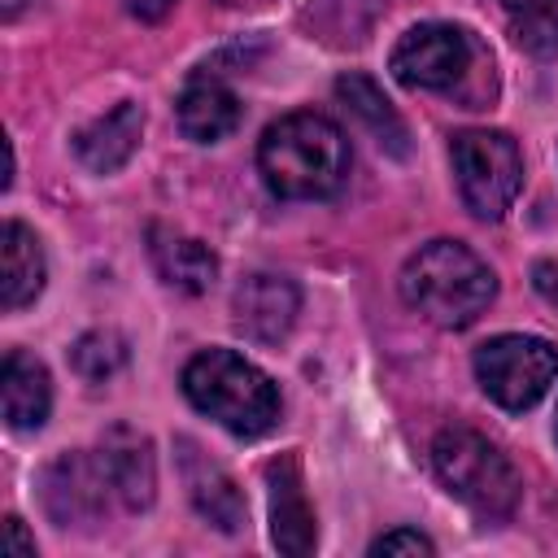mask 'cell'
I'll return each instance as SVG.
<instances>
[{
    "label": "cell",
    "instance_id": "obj_1",
    "mask_svg": "<svg viewBox=\"0 0 558 558\" xmlns=\"http://www.w3.org/2000/svg\"><path fill=\"white\" fill-rule=\"evenodd\" d=\"M349 135L314 109L283 113L257 140V170L279 201H323L349 179Z\"/></svg>",
    "mask_w": 558,
    "mask_h": 558
},
{
    "label": "cell",
    "instance_id": "obj_2",
    "mask_svg": "<svg viewBox=\"0 0 558 558\" xmlns=\"http://www.w3.org/2000/svg\"><path fill=\"white\" fill-rule=\"evenodd\" d=\"M388 70L401 87L410 92H440L462 100L466 109H484L497 96V74H493V52L453 22H418L410 26L392 57Z\"/></svg>",
    "mask_w": 558,
    "mask_h": 558
},
{
    "label": "cell",
    "instance_id": "obj_3",
    "mask_svg": "<svg viewBox=\"0 0 558 558\" xmlns=\"http://www.w3.org/2000/svg\"><path fill=\"white\" fill-rule=\"evenodd\" d=\"M397 288L414 314L445 331H462L493 305L497 275L462 240H427L405 257Z\"/></svg>",
    "mask_w": 558,
    "mask_h": 558
},
{
    "label": "cell",
    "instance_id": "obj_4",
    "mask_svg": "<svg viewBox=\"0 0 558 558\" xmlns=\"http://www.w3.org/2000/svg\"><path fill=\"white\" fill-rule=\"evenodd\" d=\"M183 397L240 440H257L279 423V388L235 349H201L187 357Z\"/></svg>",
    "mask_w": 558,
    "mask_h": 558
},
{
    "label": "cell",
    "instance_id": "obj_5",
    "mask_svg": "<svg viewBox=\"0 0 558 558\" xmlns=\"http://www.w3.org/2000/svg\"><path fill=\"white\" fill-rule=\"evenodd\" d=\"M432 466L445 493L488 523L510 519L523 497V480L514 462L501 453V445H493L475 427H462V423L440 427L432 440Z\"/></svg>",
    "mask_w": 558,
    "mask_h": 558
},
{
    "label": "cell",
    "instance_id": "obj_6",
    "mask_svg": "<svg viewBox=\"0 0 558 558\" xmlns=\"http://www.w3.org/2000/svg\"><path fill=\"white\" fill-rule=\"evenodd\" d=\"M449 161H453V179H458L462 205L480 222L506 218V209L514 205V196L523 187V153H519V144L506 131L471 126V131L453 135Z\"/></svg>",
    "mask_w": 558,
    "mask_h": 558
},
{
    "label": "cell",
    "instance_id": "obj_7",
    "mask_svg": "<svg viewBox=\"0 0 558 558\" xmlns=\"http://www.w3.org/2000/svg\"><path fill=\"white\" fill-rule=\"evenodd\" d=\"M475 379L501 410H532L558 379V349L545 336L506 331L475 349Z\"/></svg>",
    "mask_w": 558,
    "mask_h": 558
},
{
    "label": "cell",
    "instance_id": "obj_8",
    "mask_svg": "<svg viewBox=\"0 0 558 558\" xmlns=\"http://www.w3.org/2000/svg\"><path fill=\"white\" fill-rule=\"evenodd\" d=\"M39 501L57 527H92L109 514L113 484L100 466V453H61L39 475Z\"/></svg>",
    "mask_w": 558,
    "mask_h": 558
},
{
    "label": "cell",
    "instance_id": "obj_9",
    "mask_svg": "<svg viewBox=\"0 0 558 558\" xmlns=\"http://www.w3.org/2000/svg\"><path fill=\"white\" fill-rule=\"evenodd\" d=\"M296 314H301L296 283L283 279V275H270V270L244 275L240 288H235V296H231L235 331L248 336L253 344H279V340H288Z\"/></svg>",
    "mask_w": 558,
    "mask_h": 558
},
{
    "label": "cell",
    "instance_id": "obj_10",
    "mask_svg": "<svg viewBox=\"0 0 558 558\" xmlns=\"http://www.w3.org/2000/svg\"><path fill=\"white\" fill-rule=\"evenodd\" d=\"M100 466L113 484V497L122 510H148L157 497V458H153V440L144 432H135L131 423H113L100 436Z\"/></svg>",
    "mask_w": 558,
    "mask_h": 558
},
{
    "label": "cell",
    "instance_id": "obj_11",
    "mask_svg": "<svg viewBox=\"0 0 558 558\" xmlns=\"http://www.w3.org/2000/svg\"><path fill=\"white\" fill-rule=\"evenodd\" d=\"M266 484H270V541L292 554L305 558L318 545V519L314 506L305 497V480H301V462L296 453H283L266 466Z\"/></svg>",
    "mask_w": 558,
    "mask_h": 558
},
{
    "label": "cell",
    "instance_id": "obj_12",
    "mask_svg": "<svg viewBox=\"0 0 558 558\" xmlns=\"http://www.w3.org/2000/svg\"><path fill=\"white\" fill-rule=\"evenodd\" d=\"M179 471H183V484H187V501L196 506V514L205 523H214L218 532H240L244 527V493L235 488V480L209 458L201 453L196 440H179Z\"/></svg>",
    "mask_w": 558,
    "mask_h": 558
},
{
    "label": "cell",
    "instance_id": "obj_13",
    "mask_svg": "<svg viewBox=\"0 0 558 558\" xmlns=\"http://www.w3.org/2000/svg\"><path fill=\"white\" fill-rule=\"evenodd\" d=\"M140 135H144V109L135 100H118L109 113L74 131V157L92 174H113L131 161V153L140 148Z\"/></svg>",
    "mask_w": 558,
    "mask_h": 558
},
{
    "label": "cell",
    "instance_id": "obj_14",
    "mask_svg": "<svg viewBox=\"0 0 558 558\" xmlns=\"http://www.w3.org/2000/svg\"><path fill=\"white\" fill-rule=\"evenodd\" d=\"M148 257H153V270L161 275V283H170L187 296L209 292L218 279V253L205 240L183 235V231L161 227V222L148 227Z\"/></svg>",
    "mask_w": 558,
    "mask_h": 558
},
{
    "label": "cell",
    "instance_id": "obj_15",
    "mask_svg": "<svg viewBox=\"0 0 558 558\" xmlns=\"http://www.w3.org/2000/svg\"><path fill=\"white\" fill-rule=\"evenodd\" d=\"M0 405H4V423L13 432H39L52 414V379L48 366L39 357H31L26 349H9L4 366H0Z\"/></svg>",
    "mask_w": 558,
    "mask_h": 558
},
{
    "label": "cell",
    "instance_id": "obj_16",
    "mask_svg": "<svg viewBox=\"0 0 558 558\" xmlns=\"http://www.w3.org/2000/svg\"><path fill=\"white\" fill-rule=\"evenodd\" d=\"M0 270H4V279H0V288H4V310L9 314H17L22 305H31L39 292H44V279H48V262H44V244H39V235L26 227V222H17V218H9L4 227H0Z\"/></svg>",
    "mask_w": 558,
    "mask_h": 558
},
{
    "label": "cell",
    "instance_id": "obj_17",
    "mask_svg": "<svg viewBox=\"0 0 558 558\" xmlns=\"http://www.w3.org/2000/svg\"><path fill=\"white\" fill-rule=\"evenodd\" d=\"M174 118H179V131L196 144H218L227 140L240 118H244V105L235 100V92L218 78H196L183 87L179 105H174Z\"/></svg>",
    "mask_w": 558,
    "mask_h": 558
},
{
    "label": "cell",
    "instance_id": "obj_18",
    "mask_svg": "<svg viewBox=\"0 0 558 558\" xmlns=\"http://www.w3.org/2000/svg\"><path fill=\"white\" fill-rule=\"evenodd\" d=\"M336 96L349 105V113L379 140V148H388L392 157H405V122H401V113L392 109V100L384 96V87L371 78V74H340L336 78Z\"/></svg>",
    "mask_w": 558,
    "mask_h": 558
},
{
    "label": "cell",
    "instance_id": "obj_19",
    "mask_svg": "<svg viewBox=\"0 0 558 558\" xmlns=\"http://www.w3.org/2000/svg\"><path fill=\"white\" fill-rule=\"evenodd\" d=\"M506 31L532 57L558 52V0H497Z\"/></svg>",
    "mask_w": 558,
    "mask_h": 558
},
{
    "label": "cell",
    "instance_id": "obj_20",
    "mask_svg": "<svg viewBox=\"0 0 558 558\" xmlns=\"http://www.w3.org/2000/svg\"><path fill=\"white\" fill-rule=\"evenodd\" d=\"M126 357H131L126 340H122L118 331H109V327L83 331V336L74 340V349H70V362H74V371H78L87 384H105V379H113V375L126 366Z\"/></svg>",
    "mask_w": 558,
    "mask_h": 558
},
{
    "label": "cell",
    "instance_id": "obj_21",
    "mask_svg": "<svg viewBox=\"0 0 558 558\" xmlns=\"http://www.w3.org/2000/svg\"><path fill=\"white\" fill-rule=\"evenodd\" d=\"M371 554H436V545L414 527H392L371 541Z\"/></svg>",
    "mask_w": 558,
    "mask_h": 558
},
{
    "label": "cell",
    "instance_id": "obj_22",
    "mask_svg": "<svg viewBox=\"0 0 558 558\" xmlns=\"http://www.w3.org/2000/svg\"><path fill=\"white\" fill-rule=\"evenodd\" d=\"M4 549L13 558H35V536H26V523L17 514L4 519Z\"/></svg>",
    "mask_w": 558,
    "mask_h": 558
},
{
    "label": "cell",
    "instance_id": "obj_23",
    "mask_svg": "<svg viewBox=\"0 0 558 558\" xmlns=\"http://www.w3.org/2000/svg\"><path fill=\"white\" fill-rule=\"evenodd\" d=\"M532 288L541 292V301H549L558 310V262L554 257H545V262L532 266Z\"/></svg>",
    "mask_w": 558,
    "mask_h": 558
},
{
    "label": "cell",
    "instance_id": "obj_24",
    "mask_svg": "<svg viewBox=\"0 0 558 558\" xmlns=\"http://www.w3.org/2000/svg\"><path fill=\"white\" fill-rule=\"evenodd\" d=\"M174 4H179V0H126L131 17H140V22H161Z\"/></svg>",
    "mask_w": 558,
    "mask_h": 558
},
{
    "label": "cell",
    "instance_id": "obj_25",
    "mask_svg": "<svg viewBox=\"0 0 558 558\" xmlns=\"http://www.w3.org/2000/svg\"><path fill=\"white\" fill-rule=\"evenodd\" d=\"M218 4H227V9H257V4H266V0H218Z\"/></svg>",
    "mask_w": 558,
    "mask_h": 558
},
{
    "label": "cell",
    "instance_id": "obj_26",
    "mask_svg": "<svg viewBox=\"0 0 558 558\" xmlns=\"http://www.w3.org/2000/svg\"><path fill=\"white\" fill-rule=\"evenodd\" d=\"M17 9H22V0H4V9H0V13L13 22V17H17Z\"/></svg>",
    "mask_w": 558,
    "mask_h": 558
},
{
    "label": "cell",
    "instance_id": "obj_27",
    "mask_svg": "<svg viewBox=\"0 0 558 558\" xmlns=\"http://www.w3.org/2000/svg\"><path fill=\"white\" fill-rule=\"evenodd\" d=\"M554 436H558V418H554Z\"/></svg>",
    "mask_w": 558,
    "mask_h": 558
}]
</instances>
